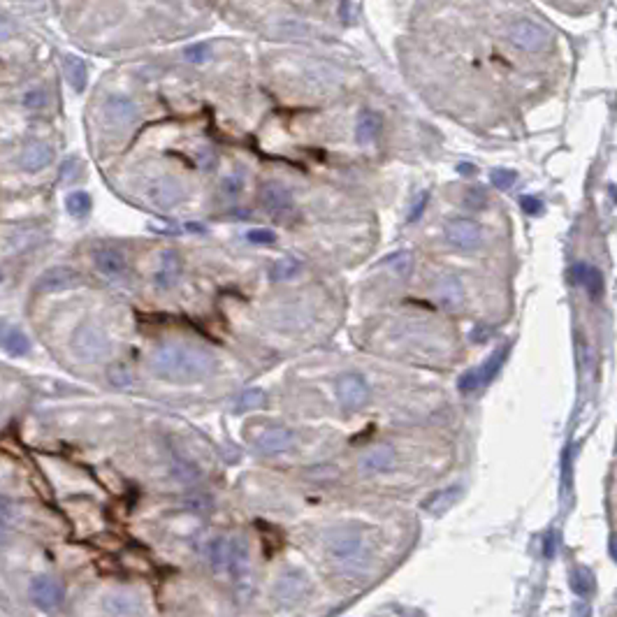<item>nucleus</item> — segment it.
Returning a JSON list of instances; mask_svg holds the SVG:
<instances>
[{"instance_id": "15", "label": "nucleus", "mask_w": 617, "mask_h": 617, "mask_svg": "<svg viewBox=\"0 0 617 617\" xmlns=\"http://www.w3.org/2000/svg\"><path fill=\"white\" fill-rule=\"evenodd\" d=\"M309 590V580L307 576L300 573V571H288L279 578L277 588H274V594H277L279 601L284 604H291V601H297L300 597H304V592Z\"/></svg>"}, {"instance_id": "10", "label": "nucleus", "mask_w": 617, "mask_h": 617, "mask_svg": "<svg viewBox=\"0 0 617 617\" xmlns=\"http://www.w3.org/2000/svg\"><path fill=\"white\" fill-rule=\"evenodd\" d=\"M137 117H140V110H137L133 98H128L124 93H112L107 100H105V119H107L114 128L133 126Z\"/></svg>"}, {"instance_id": "3", "label": "nucleus", "mask_w": 617, "mask_h": 617, "mask_svg": "<svg viewBox=\"0 0 617 617\" xmlns=\"http://www.w3.org/2000/svg\"><path fill=\"white\" fill-rule=\"evenodd\" d=\"M260 204L272 218L288 220L295 214V197L281 181H265L260 186Z\"/></svg>"}, {"instance_id": "19", "label": "nucleus", "mask_w": 617, "mask_h": 617, "mask_svg": "<svg viewBox=\"0 0 617 617\" xmlns=\"http://www.w3.org/2000/svg\"><path fill=\"white\" fill-rule=\"evenodd\" d=\"M392 462H394V448L383 444V446L371 448V451L362 457V460H360V469L364 471V474H380V471L390 469Z\"/></svg>"}, {"instance_id": "32", "label": "nucleus", "mask_w": 617, "mask_h": 617, "mask_svg": "<svg viewBox=\"0 0 617 617\" xmlns=\"http://www.w3.org/2000/svg\"><path fill=\"white\" fill-rule=\"evenodd\" d=\"M209 56H211V49H209V44H204V42L190 44V47L184 49V58L188 60V63H195V65L207 63Z\"/></svg>"}, {"instance_id": "38", "label": "nucleus", "mask_w": 617, "mask_h": 617, "mask_svg": "<svg viewBox=\"0 0 617 617\" xmlns=\"http://www.w3.org/2000/svg\"><path fill=\"white\" fill-rule=\"evenodd\" d=\"M464 202H467V207L471 209H483L485 202H487V193L481 188V186H474L467 190V195H464Z\"/></svg>"}, {"instance_id": "30", "label": "nucleus", "mask_w": 617, "mask_h": 617, "mask_svg": "<svg viewBox=\"0 0 617 617\" xmlns=\"http://www.w3.org/2000/svg\"><path fill=\"white\" fill-rule=\"evenodd\" d=\"M385 265L397 274V277H409V274L413 272V256H411V251H397V253L387 258Z\"/></svg>"}, {"instance_id": "16", "label": "nucleus", "mask_w": 617, "mask_h": 617, "mask_svg": "<svg viewBox=\"0 0 617 617\" xmlns=\"http://www.w3.org/2000/svg\"><path fill=\"white\" fill-rule=\"evenodd\" d=\"M181 277V258L177 251H163L161 253V267L156 272V286L163 291H170L172 286H177Z\"/></svg>"}, {"instance_id": "35", "label": "nucleus", "mask_w": 617, "mask_h": 617, "mask_svg": "<svg viewBox=\"0 0 617 617\" xmlns=\"http://www.w3.org/2000/svg\"><path fill=\"white\" fill-rule=\"evenodd\" d=\"M427 200H430V193H427V190H423V193H418V195L413 197V202H411V207H409V211H406V220H409V223H416V220L425 214V207H427Z\"/></svg>"}, {"instance_id": "24", "label": "nucleus", "mask_w": 617, "mask_h": 617, "mask_svg": "<svg viewBox=\"0 0 617 617\" xmlns=\"http://www.w3.org/2000/svg\"><path fill=\"white\" fill-rule=\"evenodd\" d=\"M569 583H571V590H573V594H576V597H580V599H590L594 594V590H597V580H594L592 571L585 569V566H578V569L571 571Z\"/></svg>"}, {"instance_id": "7", "label": "nucleus", "mask_w": 617, "mask_h": 617, "mask_svg": "<svg viewBox=\"0 0 617 617\" xmlns=\"http://www.w3.org/2000/svg\"><path fill=\"white\" fill-rule=\"evenodd\" d=\"M446 239L457 248L471 251V248L481 246L483 230H481V225L471 218H451L446 223Z\"/></svg>"}, {"instance_id": "21", "label": "nucleus", "mask_w": 617, "mask_h": 617, "mask_svg": "<svg viewBox=\"0 0 617 617\" xmlns=\"http://www.w3.org/2000/svg\"><path fill=\"white\" fill-rule=\"evenodd\" d=\"M460 497H462V487L460 485L444 487V490L434 492L432 497L423 504V508L427 510V513H432V515H444L448 508H453L457 501H460Z\"/></svg>"}, {"instance_id": "34", "label": "nucleus", "mask_w": 617, "mask_h": 617, "mask_svg": "<svg viewBox=\"0 0 617 617\" xmlns=\"http://www.w3.org/2000/svg\"><path fill=\"white\" fill-rule=\"evenodd\" d=\"M481 385H483L481 383V369H469L467 374H462V378L457 380V387H460L462 394H471Z\"/></svg>"}, {"instance_id": "29", "label": "nucleus", "mask_w": 617, "mask_h": 617, "mask_svg": "<svg viewBox=\"0 0 617 617\" xmlns=\"http://www.w3.org/2000/svg\"><path fill=\"white\" fill-rule=\"evenodd\" d=\"M65 209H67V214H70V216L84 218L91 211V195L84 193V190H74V193L67 195Z\"/></svg>"}, {"instance_id": "39", "label": "nucleus", "mask_w": 617, "mask_h": 617, "mask_svg": "<svg viewBox=\"0 0 617 617\" xmlns=\"http://www.w3.org/2000/svg\"><path fill=\"white\" fill-rule=\"evenodd\" d=\"M44 102H47V93L42 88H33L24 95V105L28 110H42Z\"/></svg>"}, {"instance_id": "4", "label": "nucleus", "mask_w": 617, "mask_h": 617, "mask_svg": "<svg viewBox=\"0 0 617 617\" xmlns=\"http://www.w3.org/2000/svg\"><path fill=\"white\" fill-rule=\"evenodd\" d=\"M327 552L339 562H355L362 555L364 536L357 527H339L325 540Z\"/></svg>"}, {"instance_id": "18", "label": "nucleus", "mask_w": 617, "mask_h": 617, "mask_svg": "<svg viewBox=\"0 0 617 617\" xmlns=\"http://www.w3.org/2000/svg\"><path fill=\"white\" fill-rule=\"evenodd\" d=\"M51 158H54V151H51V147L35 142V144H28V147L21 151L19 163H21V167H24L26 172H40L51 163Z\"/></svg>"}, {"instance_id": "27", "label": "nucleus", "mask_w": 617, "mask_h": 617, "mask_svg": "<svg viewBox=\"0 0 617 617\" xmlns=\"http://www.w3.org/2000/svg\"><path fill=\"white\" fill-rule=\"evenodd\" d=\"M302 270V260L295 256H286L277 260V265L272 267V281H291L293 277H297V272Z\"/></svg>"}, {"instance_id": "44", "label": "nucleus", "mask_w": 617, "mask_h": 617, "mask_svg": "<svg viewBox=\"0 0 617 617\" xmlns=\"http://www.w3.org/2000/svg\"><path fill=\"white\" fill-rule=\"evenodd\" d=\"M552 552H555V534L545 538V557H552Z\"/></svg>"}, {"instance_id": "41", "label": "nucleus", "mask_w": 617, "mask_h": 617, "mask_svg": "<svg viewBox=\"0 0 617 617\" xmlns=\"http://www.w3.org/2000/svg\"><path fill=\"white\" fill-rule=\"evenodd\" d=\"M241 188H244V184H241V177H239V174H232V177H225V179H223V186H220V190H223L225 195H237V193H241Z\"/></svg>"}, {"instance_id": "37", "label": "nucleus", "mask_w": 617, "mask_h": 617, "mask_svg": "<svg viewBox=\"0 0 617 617\" xmlns=\"http://www.w3.org/2000/svg\"><path fill=\"white\" fill-rule=\"evenodd\" d=\"M246 239L251 244H258V246H272V244L277 241V234L267 230V227H256V230L246 232Z\"/></svg>"}, {"instance_id": "42", "label": "nucleus", "mask_w": 617, "mask_h": 617, "mask_svg": "<svg viewBox=\"0 0 617 617\" xmlns=\"http://www.w3.org/2000/svg\"><path fill=\"white\" fill-rule=\"evenodd\" d=\"M562 481H564V490H569V487H571V451L564 453V476H562Z\"/></svg>"}, {"instance_id": "22", "label": "nucleus", "mask_w": 617, "mask_h": 617, "mask_svg": "<svg viewBox=\"0 0 617 617\" xmlns=\"http://www.w3.org/2000/svg\"><path fill=\"white\" fill-rule=\"evenodd\" d=\"M437 297L446 309H457L464 302V288L457 277H441L437 284Z\"/></svg>"}, {"instance_id": "40", "label": "nucleus", "mask_w": 617, "mask_h": 617, "mask_svg": "<svg viewBox=\"0 0 617 617\" xmlns=\"http://www.w3.org/2000/svg\"><path fill=\"white\" fill-rule=\"evenodd\" d=\"M520 207H522L524 214H529V216H536V214L543 211V204H540V200H536V197H531V195L520 197Z\"/></svg>"}, {"instance_id": "36", "label": "nucleus", "mask_w": 617, "mask_h": 617, "mask_svg": "<svg viewBox=\"0 0 617 617\" xmlns=\"http://www.w3.org/2000/svg\"><path fill=\"white\" fill-rule=\"evenodd\" d=\"M515 179H517V174L513 170H504V167H499V170H492V174H490V181L497 188H501V190H508L510 186L515 184Z\"/></svg>"}, {"instance_id": "20", "label": "nucleus", "mask_w": 617, "mask_h": 617, "mask_svg": "<svg viewBox=\"0 0 617 617\" xmlns=\"http://www.w3.org/2000/svg\"><path fill=\"white\" fill-rule=\"evenodd\" d=\"M105 608H107L110 615H114V617H135L142 611V601H140V597H135V594L114 592L105 599Z\"/></svg>"}, {"instance_id": "17", "label": "nucleus", "mask_w": 617, "mask_h": 617, "mask_svg": "<svg viewBox=\"0 0 617 617\" xmlns=\"http://www.w3.org/2000/svg\"><path fill=\"white\" fill-rule=\"evenodd\" d=\"M383 131V117L374 110H364L357 119L355 126V140L360 147H367V144L376 142V137Z\"/></svg>"}, {"instance_id": "9", "label": "nucleus", "mask_w": 617, "mask_h": 617, "mask_svg": "<svg viewBox=\"0 0 617 617\" xmlns=\"http://www.w3.org/2000/svg\"><path fill=\"white\" fill-rule=\"evenodd\" d=\"M147 197L158 209H172L184 200V186L174 177H158L149 184Z\"/></svg>"}, {"instance_id": "6", "label": "nucleus", "mask_w": 617, "mask_h": 617, "mask_svg": "<svg viewBox=\"0 0 617 617\" xmlns=\"http://www.w3.org/2000/svg\"><path fill=\"white\" fill-rule=\"evenodd\" d=\"M337 397L339 404L344 409H362L369 399V383L362 374H355V371H348V374L339 376L337 380Z\"/></svg>"}, {"instance_id": "33", "label": "nucleus", "mask_w": 617, "mask_h": 617, "mask_svg": "<svg viewBox=\"0 0 617 617\" xmlns=\"http://www.w3.org/2000/svg\"><path fill=\"white\" fill-rule=\"evenodd\" d=\"M263 402H265V392H263V390H258V387H253V390H246V392H241V394H239V399H237V411L258 409V406H263Z\"/></svg>"}, {"instance_id": "5", "label": "nucleus", "mask_w": 617, "mask_h": 617, "mask_svg": "<svg viewBox=\"0 0 617 617\" xmlns=\"http://www.w3.org/2000/svg\"><path fill=\"white\" fill-rule=\"evenodd\" d=\"M508 40L513 47L522 49V51H540L550 40L545 28H540L538 24L529 19H517L515 24H510L508 28Z\"/></svg>"}, {"instance_id": "11", "label": "nucleus", "mask_w": 617, "mask_h": 617, "mask_svg": "<svg viewBox=\"0 0 617 617\" xmlns=\"http://www.w3.org/2000/svg\"><path fill=\"white\" fill-rule=\"evenodd\" d=\"M79 272L72 267H51L47 272L40 274V279L35 281L33 293H58V291H67V288L79 286Z\"/></svg>"}, {"instance_id": "13", "label": "nucleus", "mask_w": 617, "mask_h": 617, "mask_svg": "<svg viewBox=\"0 0 617 617\" xmlns=\"http://www.w3.org/2000/svg\"><path fill=\"white\" fill-rule=\"evenodd\" d=\"M207 557H209V564H211V569H214L216 576L230 573L232 557H234V538H225V536L214 538L209 543Z\"/></svg>"}, {"instance_id": "31", "label": "nucleus", "mask_w": 617, "mask_h": 617, "mask_svg": "<svg viewBox=\"0 0 617 617\" xmlns=\"http://www.w3.org/2000/svg\"><path fill=\"white\" fill-rule=\"evenodd\" d=\"M107 378H110V383L114 387H128L133 383V374H131V369H128L126 364H112L110 371H107Z\"/></svg>"}, {"instance_id": "28", "label": "nucleus", "mask_w": 617, "mask_h": 617, "mask_svg": "<svg viewBox=\"0 0 617 617\" xmlns=\"http://www.w3.org/2000/svg\"><path fill=\"white\" fill-rule=\"evenodd\" d=\"M506 355H508V346H501L499 350H494V353L487 357V362L481 367V383L483 385H487L494 376L499 374V369H501V364H504Z\"/></svg>"}, {"instance_id": "26", "label": "nucleus", "mask_w": 617, "mask_h": 617, "mask_svg": "<svg viewBox=\"0 0 617 617\" xmlns=\"http://www.w3.org/2000/svg\"><path fill=\"white\" fill-rule=\"evenodd\" d=\"M3 348H5L10 355H26L28 350H30V339H28V334H26V332H21V330H17V327H14V330H7V332H5V337H3Z\"/></svg>"}, {"instance_id": "2", "label": "nucleus", "mask_w": 617, "mask_h": 617, "mask_svg": "<svg viewBox=\"0 0 617 617\" xmlns=\"http://www.w3.org/2000/svg\"><path fill=\"white\" fill-rule=\"evenodd\" d=\"M72 353L79 357L81 362H102L110 355V339L105 334L102 327L93 323L79 325L72 334Z\"/></svg>"}, {"instance_id": "1", "label": "nucleus", "mask_w": 617, "mask_h": 617, "mask_svg": "<svg viewBox=\"0 0 617 617\" xmlns=\"http://www.w3.org/2000/svg\"><path fill=\"white\" fill-rule=\"evenodd\" d=\"M151 367L161 378L190 383L214 374L216 357L211 350L193 344H163L151 355Z\"/></svg>"}, {"instance_id": "12", "label": "nucleus", "mask_w": 617, "mask_h": 617, "mask_svg": "<svg viewBox=\"0 0 617 617\" xmlns=\"http://www.w3.org/2000/svg\"><path fill=\"white\" fill-rule=\"evenodd\" d=\"M295 444V434L288 427H270L265 430L256 441V448L263 455H279L291 451Z\"/></svg>"}, {"instance_id": "43", "label": "nucleus", "mask_w": 617, "mask_h": 617, "mask_svg": "<svg viewBox=\"0 0 617 617\" xmlns=\"http://www.w3.org/2000/svg\"><path fill=\"white\" fill-rule=\"evenodd\" d=\"M74 165H77V161H72V158H67V161L63 163V172H60L63 174V179H67L70 177V172H74Z\"/></svg>"}, {"instance_id": "46", "label": "nucleus", "mask_w": 617, "mask_h": 617, "mask_svg": "<svg viewBox=\"0 0 617 617\" xmlns=\"http://www.w3.org/2000/svg\"><path fill=\"white\" fill-rule=\"evenodd\" d=\"M457 170H460L462 174H471V172H474V167H471L469 163H462L460 167H457Z\"/></svg>"}, {"instance_id": "47", "label": "nucleus", "mask_w": 617, "mask_h": 617, "mask_svg": "<svg viewBox=\"0 0 617 617\" xmlns=\"http://www.w3.org/2000/svg\"><path fill=\"white\" fill-rule=\"evenodd\" d=\"M611 555H613V559L617 562V538L611 540Z\"/></svg>"}, {"instance_id": "8", "label": "nucleus", "mask_w": 617, "mask_h": 617, "mask_svg": "<svg viewBox=\"0 0 617 617\" xmlns=\"http://www.w3.org/2000/svg\"><path fill=\"white\" fill-rule=\"evenodd\" d=\"M30 599H33V604L37 608H42V611H56L65 601V588L56 578L40 576L30 583Z\"/></svg>"}, {"instance_id": "45", "label": "nucleus", "mask_w": 617, "mask_h": 617, "mask_svg": "<svg viewBox=\"0 0 617 617\" xmlns=\"http://www.w3.org/2000/svg\"><path fill=\"white\" fill-rule=\"evenodd\" d=\"M576 613H580V617H590V608H588V606H583V604H580V606L576 604Z\"/></svg>"}, {"instance_id": "25", "label": "nucleus", "mask_w": 617, "mask_h": 617, "mask_svg": "<svg viewBox=\"0 0 617 617\" xmlns=\"http://www.w3.org/2000/svg\"><path fill=\"white\" fill-rule=\"evenodd\" d=\"M65 77L74 91H84L88 81V67L79 56H65Z\"/></svg>"}, {"instance_id": "14", "label": "nucleus", "mask_w": 617, "mask_h": 617, "mask_svg": "<svg viewBox=\"0 0 617 617\" xmlns=\"http://www.w3.org/2000/svg\"><path fill=\"white\" fill-rule=\"evenodd\" d=\"M93 265L102 277H110V279L124 277L128 270L124 253L117 248H95L93 251Z\"/></svg>"}, {"instance_id": "23", "label": "nucleus", "mask_w": 617, "mask_h": 617, "mask_svg": "<svg viewBox=\"0 0 617 617\" xmlns=\"http://www.w3.org/2000/svg\"><path fill=\"white\" fill-rule=\"evenodd\" d=\"M571 274V281L578 286H585L592 295V300H597V297L601 295V291H604V279H601V272L590 267V265H576L573 270L569 272Z\"/></svg>"}]
</instances>
